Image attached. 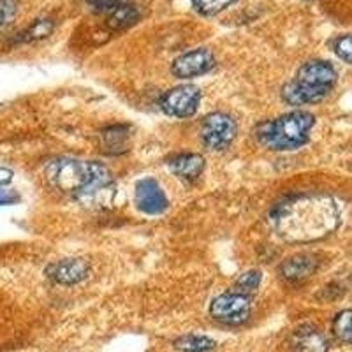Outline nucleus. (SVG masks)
Here are the masks:
<instances>
[{"instance_id": "obj_23", "label": "nucleus", "mask_w": 352, "mask_h": 352, "mask_svg": "<svg viewBox=\"0 0 352 352\" xmlns=\"http://www.w3.org/2000/svg\"><path fill=\"white\" fill-rule=\"evenodd\" d=\"M11 6L6 4V0H0V27H4L8 23L9 16H11Z\"/></svg>"}, {"instance_id": "obj_10", "label": "nucleus", "mask_w": 352, "mask_h": 352, "mask_svg": "<svg viewBox=\"0 0 352 352\" xmlns=\"http://www.w3.org/2000/svg\"><path fill=\"white\" fill-rule=\"evenodd\" d=\"M90 272V266L85 259H62L50 264L46 268V275L62 285H74L85 280Z\"/></svg>"}, {"instance_id": "obj_16", "label": "nucleus", "mask_w": 352, "mask_h": 352, "mask_svg": "<svg viewBox=\"0 0 352 352\" xmlns=\"http://www.w3.org/2000/svg\"><path fill=\"white\" fill-rule=\"evenodd\" d=\"M175 347L184 352H206L215 347V342L212 338H208V336L187 335L178 338L175 342Z\"/></svg>"}, {"instance_id": "obj_7", "label": "nucleus", "mask_w": 352, "mask_h": 352, "mask_svg": "<svg viewBox=\"0 0 352 352\" xmlns=\"http://www.w3.org/2000/svg\"><path fill=\"white\" fill-rule=\"evenodd\" d=\"M201 102L199 88L194 85H182L171 88L160 99V109L175 118H188L197 111Z\"/></svg>"}, {"instance_id": "obj_6", "label": "nucleus", "mask_w": 352, "mask_h": 352, "mask_svg": "<svg viewBox=\"0 0 352 352\" xmlns=\"http://www.w3.org/2000/svg\"><path fill=\"white\" fill-rule=\"evenodd\" d=\"M210 316L226 324H241L250 316V298L234 291L220 294L210 305Z\"/></svg>"}, {"instance_id": "obj_18", "label": "nucleus", "mask_w": 352, "mask_h": 352, "mask_svg": "<svg viewBox=\"0 0 352 352\" xmlns=\"http://www.w3.org/2000/svg\"><path fill=\"white\" fill-rule=\"evenodd\" d=\"M234 2L236 0H192V6L203 16H215Z\"/></svg>"}, {"instance_id": "obj_1", "label": "nucleus", "mask_w": 352, "mask_h": 352, "mask_svg": "<svg viewBox=\"0 0 352 352\" xmlns=\"http://www.w3.org/2000/svg\"><path fill=\"white\" fill-rule=\"evenodd\" d=\"M278 236L289 241H312L326 236L340 224V208L335 199L319 194L284 201L270 213Z\"/></svg>"}, {"instance_id": "obj_8", "label": "nucleus", "mask_w": 352, "mask_h": 352, "mask_svg": "<svg viewBox=\"0 0 352 352\" xmlns=\"http://www.w3.org/2000/svg\"><path fill=\"white\" fill-rule=\"evenodd\" d=\"M215 67V56L208 50H192L178 56L173 62V74L176 78H196L203 76Z\"/></svg>"}, {"instance_id": "obj_4", "label": "nucleus", "mask_w": 352, "mask_h": 352, "mask_svg": "<svg viewBox=\"0 0 352 352\" xmlns=\"http://www.w3.org/2000/svg\"><path fill=\"white\" fill-rule=\"evenodd\" d=\"M314 115L308 111H291L266 120L256 127V138L272 152H291L303 146L314 127Z\"/></svg>"}, {"instance_id": "obj_17", "label": "nucleus", "mask_w": 352, "mask_h": 352, "mask_svg": "<svg viewBox=\"0 0 352 352\" xmlns=\"http://www.w3.org/2000/svg\"><path fill=\"white\" fill-rule=\"evenodd\" d=\"M259 284H261V272H257V270H250V272L240 275V278L234 282L232 291L240 292V294H243V296L250 298V294H254V292L257 291Z\"/></svg>"}, {"instance_id": "obj_13", "label": "nucleus", "mask_w": 352, "mask_h": 352, "mask_svg": "<svg viewBox=\"0 0 352 352\" xmlns=\"http://www.w3.org/2000/svg\"><path fill=\"white\" fill-rule=\"evenodd\" d=\"M169 169L182 180H197L204 169V159L197 153H185L178 155L169 162Z\"/></svg>"}, {"instance_id": "obj_19", "label": "nucleus", "mask_w": 352, "mask_h": 352, "mask_svg": "<svg viewBox=\"0 0 352 352\" xmlns=\"http://www.w3.org/2000/svg\"><path fill=\"white\" fill-rule=\"evenodd\" d=\"M351 316L352 312L351 310H344L336 316L335 322H333V331H335L336 338L344 344H351Z\"/></svg>"}, {"instance_id": "obj_12", "label": "nucleus", "mask_w": 352, "mask_h": 352, "mask_svg": "<svg viewBox=\"0 0 352 352\" xmlns=\"http://www.w3.org/2000/svg\"><path fill=\"white\" fill-rule=\"evenodd\" d=\"M317 264H319L317 259L310 256V254H298V256L291 257V259H287L282 264L280 273L285 280L300 282L316 273Z\"/></svg>"}, {"instance_id": "obj_14", "label": "nucleus", "mask_w": 352, "mask_h": 352, "mask_svg": "<svg viewBox=\"0 0 352 352\" xmlns=\"http://www.w3.org/2000/svg\"><path fill=\"white\" fill-rule=\"evenodd\" d=\"M106 16H108V20H106L108 28H111V30H124V28L132 27L140 20V11L132 4H122L120 2Z\"/></svg>"}, {"instance_id": "obj_22", "label": "nucleus", "mask_w": 352, "mask_h": 352, "mask_svg": "<svg viewBox=\"0 0 352 352\" xmlns=\"http://www.w3.org/2000/svg\"><path fill=\"white\" fill-rule=\"evenodd\" d=\"M87 4L92 11L100 12V14H109L116 6L120 4V0H87Z\"/></svg>"}, {"instance_id": "obj_20", "label": "nucleus", "mask_w": 352, "mask_h": 352, "mask_svg": "<svg viewBox=\"0 0 352 352\" xmlns=\"http://www.w3.org/2000/svg\"><path fill=\"white\" fill-rule=\"evenodd\" d=\"M53 25L52 20H37L36 23L32 25L30 28H27V32L21 34V39L23 41H36V39H43V37H48L50 34L53 32Z\"/></svg>"}, {"instance_id": "obj_3", "label": "nucleus", "mask_w": 352, "mask_h": 352, "mask_svg": "<svg viewBox=\"0 0 352 352\" xmlns=\"http://www.w3.org/2000/svg\"><path fill=\"white\" fill-rule=\"evenodd\" d=\"M338 72L329 62L310 60L301 65L296 78L282 90V97L291 106L317 104L335 88Z\"/></svg>"}, {"instance_id": "obj_11", "label": "nucleus", "mask_w": 352, "mask_h": 352, "mask_svg": "<svg viewBox=\"0 0 352 352\" xmlns=\"http://www.w3.org/2000/svg\"><path fill=\"white\" fill-rule=\"evenodd\" d=\"M294 352H328V340L319 329L301 326L292 335Z\"/></svg>"}, {"instance_id": "obj_21", "label": "nucleus", "mask_w": 352, "mask_h": 352, "mask_svg": "<svg viewBox=\"0 0 352 352\" xmlns=\"http://www.w3.org/2000/svg\"><path fill=\"white\" fill-rule=\"evenodd\" d=\"M333 50L338 55V58L345 62V64H351L352 62V44H351V36L349 34H344L333 44Z\"/></svg>"}, {"instance_id": "obj_15", "label": "nucleus", "mask_w": 352, "mask_h": 352, "mask_svg": "<svg viewBox=\"0 0 352 352\" xmlns=\"http://www.w3.org/2000/svg\"><path fill=\"white\" fill-rule=\"evenodd\" d=\"M102 141H104V146L113 153L125 152V143H127L129 132L125 125H113L102 131Z\"/></svg>"}, {"instance_id": "obj_5", "label": "nucleus", "mask_w": 352, "mask_h": 352, "mask_svg": "<svg viewBox=\"0 0 352 352\" xmlns=\"http://www.w3.org/2000/svg\"><path fill=\"white\" fill-rule=\"evenodd\" d=\"M236 136V122L226 113H212L204 118L201 127V138L206 148L226 150Z\"/></svg>"}, {"instance_id": "obj_9", "label": "nucleus", "mask_w": 352, "mask_h": 352, "mask_svg": "<svg viewBox=\"0 0 352 352\" xmlns=\"http://www.w3.org/2000/svg\"><path fill=\"white\" fill-rule=\"evenodd\" d=\"M134 199H136L138 208L146 215H160L169 206L164 190L153 178H143L141 182H138Z\"/></svg>"}, {"instance_id": "obj_24", "label": "nucleus", "mask_w": 352, "mask_h": 352, "mask_svg": "<svg viewBox=\"0 0 352 352\" xmlns=\"http://www.w3.org/2000/svg\"><path fill=\"white\" fill-rule=\"evenodd\" d=\"M11 180H12V173L9 171V169L0 168V185L9 184V182H11Z\"/></svg>"}, {"instance_id": "obj_2", "label": "nucleus", "mask_w": 352, "mask_h": 352, "mask_svg": "<svg viewBox=\"0 0 352 352\" xmlns=\"http://www.w3.org/2000/svg\"><path fill=\"white\" fill-rule=\"evenodd\" d=\"M48 180L64 192L78 196L94 194L108 188L113 184V176L106 166L99 162H81L74 159H56L46 169Z\"/></svg>"}]
</instances>
